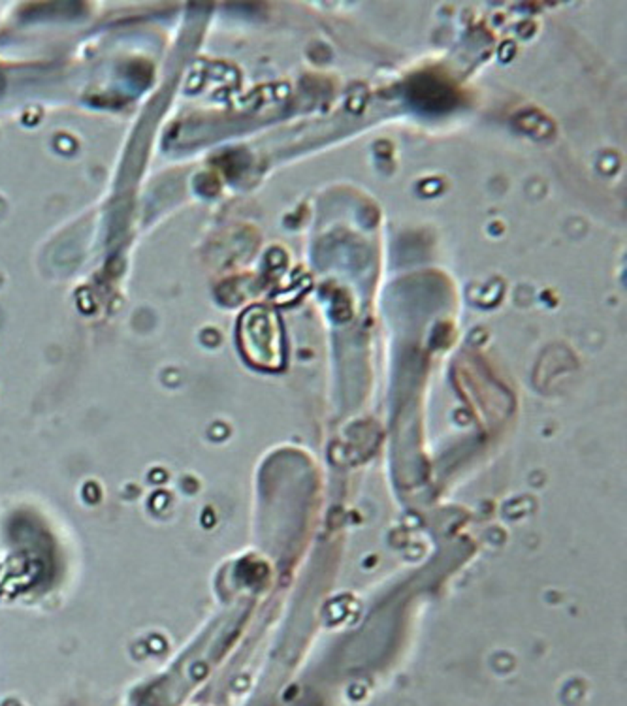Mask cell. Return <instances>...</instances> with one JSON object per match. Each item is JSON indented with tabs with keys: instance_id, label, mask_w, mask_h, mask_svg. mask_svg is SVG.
<instances>
[{
	"instance_id": "1",
	"label": "cell",
	"mask_w": 627,
	"mask_h": 706,
	"mask_svg": "<svg viewBox=\"0 0 627 706\" xmlns=\"http://www.w3.org/2000/svg\"><path fill=\"white\" fill-rule=\"evenodd\" d=\"M239 347L251 366L277 371L285 366L286 347L276 311L251 307L239 320Z\"/></svg>"
}]
</instances>
